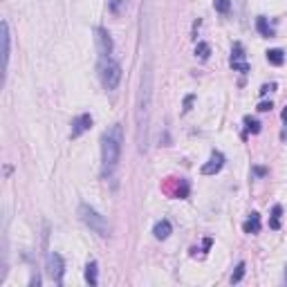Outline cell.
Listing matches in <instances>:
<instances>
[{"mask_svg": "<svg viewBox=\"0 0 287 287\" xmlns=\"http://www.w3.org/2000/svg\"><path fill=\"white\" fill-rule=\"evenodd\" d=\"M281 213H283V206L276 205L274 211H271V222H269L271 229H278V226H281Z\"/></svg>", "mask_w": 287, "mask_h": 287, "instance_id": "e0dca14e", "label": "cell"}, {"mask_svg": "<svg viewBox=\"0 0 287 287\" xmlns=\"http://www.w3.org/2000/svg\"><path fill=\"white\" fill-rule=\"evenodd\" d=\"M97 50H99L101 59H108V56L112 54V39L110 34H108V29L105 27H97Z\"/></svg>", "mask_w": 287, "mask_h": 287, "instance_id": "52a82bcc", "label": "cell"}, {"mask_svg": "<svg viewBox=\"0 0 287 287\" xmlns=\"http://www.w3.org/2000/svg\"><path fill=\"white\" fill-rule=\"evenodd\" d=\"M195 54L205 61V59H209V54H211V45L209 43H198V47H195Z\"/></svg>", "mask_w": 287, "mask_h": 287, "instance_id": "ac0fdd59", "label": "cell"}, {"mask_svg": "<svg viewBox=\"0 0 287 287\" xmlns=\"http://www.w3.org/2000/svg\"><path fill=\"white\" fill-rule=\"evenodd\" d=\"M123 148V128L122 123H115L103 133L101 137V166H103V175H110L119 164Z\"/></svg>", "mask_w": 287, "mask_h": 287, "instance_id": "7a4b0ae2", "label": "cell"}, {"mask_svg": "<svg viewBox=\"0 0 287 287\" xmlns=\"http://www.w3.org/2000/svg\"><path fill=\"white\" fill-rule=\"evenodd\" d=\"M271 88H274V83H271V85H263V88H260V94H267Z\"/></svg>", "mask_w": 287, "mask_h": 287, "instance_id": "484cf974", "label": "cell"}, {"mask_svg": "<svg viewBox=\"0 0 287 287\" xmlns=\"http://www.w3.org/2000/svg\"><path fill=\"white\" fill-rule=\"evenodd\" d=\"M85 281H88L92 287L99 283V265H97L94 260H90L88 265H85Z\"/></svg>", "mask_w": 287, "mask_h": 287, "instance_id": "7c38bea8", "label": "cell"}, {"mask_svg": "<svg viewBox=\"0 0 287 287\" xmlns=\"http://www.w3.org/2000/svg\"><path fill=\"white\" fill-rule=\"evenodd\" d=\"M150 99H153V81H150V70L146 67V74L142 77V88L137 97V112H135V122H137V144L139 150L146 148V139H148V115H150Z\"/></svg>", "mask_w": 287, "mask_h": 287, "instance_id": "6da1fadb", "label": "cell"}, {"mask_svg": "<svg viewBox=\"0 0 287 287\" xmlns=\"http://www.w3.org/2000/svg\"><path fill=\"white\" fill-rule=\"evenodd\" d=\"M245 233H258L260 231V215L258 213H251L249 215V220L243 225Z\"/></svg>", "mask_w": 287, "mask_h": 287, "instance_id": "5bb4252c", "label": "cell"}, {"mask_svg": "<svg viewBox=\"0 0 287 287\" xmlns=\"http://www.w3.org/2000/svg\"><path fill=\"white\" fill-rule=\"evenodd\" d=\"M213 7H215V11H220V14H229L231 0H213Z\"/></svg>", "mask_w": 287, "mask_h": 287, "instance_id": "d6986e66", "label": "cell"}, {"mask_svg": "<svg viewBox=\"0 0 287 287\" xmlns=\"http://www.w3.org/2000/svg\"><path fill=\"white\" fill-rule=\"evenodd\" d=\"M245 269H247V265H245V263H238L236 271H233V274H231V283H240V281H243V276H245Z\"/></svg>", "mask_w": 287, "mask_h": 287, "instance_id": "44dd1931", "label": "cell"}, {"mask_svg": "<svg viewBox=\"0 0 287 287\" xmlns=\"http://www.w3.org/2000/svg\"><path fill=\"white\" fill-rule=\"evenodd\" d=\"M222 166H225V155L220 153V150H213L209 157V162L206 164H202V175H215V173L222 171Z\"/></svg>", "mask_w": 287, "mask_h": 287, "instance_id": "ba28073f", "label": "cell"}, {"mask_svg": "<svg viewBox=\"0 0 287 287\" xmlns=\"http://www.w3.org/2000/svg\"><path fill=\"white\" fill-rule=\"evenodd\" d=\"M90 128H92V115H79L77 119L72 122V133H70V137H72V139L81 137L83 133H88Z\"/></svg>", "mask_w": 287, "mask_h": 287, "instance_id": "30bf717a", "label": "cell"}, {"mask_svg": "<svg viewBox=\"0 0 287 287\" xmlns=\"http://www.w3.org/2000/svg\"><path fill=\"white\" fill-rule=\"evenodd\" d=\"M245 126H247V133H251V135L260 133V122H256V119H251V117L245 119Z\"/></svg>", "mask_w": 287, "mask_h": 287, "instance_id": "ffe728a7", "label": "cell"}, {"mask_svg": "<svg viewBox=\"0 0 287 287\" xmlns=\"http://www.w3.org/2000/svg\"><path fill=\"white\" fill-rule=\"evenodd\" d=\"M122 2H123V0H112L110 9H112V11H115V14H117V11H119V5H122Z\"/></svg>", "mask_w": 287, "mask_h": 287, "instance_id": "cb8c5ba5", "label": "cell"}, {"mask_svg": "<svg viewBox=\"0 0 287 287\" xmlns=\"http://www.w3.org/2000/svg\"><path fill=\"white\" fill-rule=\"evenodd\" d=\"M188 191H191V186H188L186 180H175V188H173V198H188Z\"/></svg>", "mask_w": 287, "mask_h": 287, "instance_id": "4fadbf2b", "label": "cell"}, {"mask_svg": "<svg viewBox=\"0 0 287 287\" xmlns=\"http://www.w3.org/2000/svg\"><path fill=\"white\" fill-rule=\"evenodd\" d=\"M0 32H2V74H7V67H9V54H11V36H9V25L2 20L0 25Z\"/></svg>", "mask_w": 287, "mask_h": 287, "instance_id": "9c48e42d", "label": "cell"}, {"mask_svg": "<svg viewBox=\"0 0 287 287\" xmlns=\"http://www.w3.org/2000/svg\"><path fill=\"white\" fill-rule=\"evenodd\" d=\"M79 218L85 226H90V231L99 233V236H108V220L90 205H79Z\"/></svg>", "mask_w": 287, "mask_h": 287, "instance_id": "3957f363", "label": "cell"}, {"mask_svg": "<svg viewBox=\"0 0 287 287\" xmlns=\"http://www.w3.org/2000/svg\"><path fill=\"white\" fill-rule=\"evenodd\" d=\"M256 29H258L263 36H267V39H271L274 36V27H269V22H267V18L260 16L258 20H256Z\"/></svg>", "mask_w": 287, "mask_h": 287, "instance_id": "9a60e30c", "label": "cell"}, {"mask_svg": "<svg viewBox=\"0 0 287 287\" xmlns=\"http://www.w3.org/2000/svg\"><path fill=\"white\" fill-rule=\"evenodd\" d=\"M281 117H283V122L287 123V105H285V110H283V115H281Z\"/></svg>", "mask_w": 287, "mask_h": 287, "instance_id": "4316f807", "label": "cell"}, {"mask_svg": "<svg viewBox=\"0 0 287 287\" xmlns=\"http://www.w3.org/2000/svg\"><path fill=\"white\" fill-rule=\"evenodd\" d=\"M267 61L271 63V65H283L285 63V54H283V50H269L267 52Z\"/></svg>", "mask_w": 287, "mask_h": 287, "instance_id": "2e32d148", "label": "cell"}, {"mask_svg": "<svg viewBox=\"0 0 287 287\" xmlns=\"http://www.w3.org/2000/svg\"><path fill=\"white\" fill-rule=\"evenodd\" d=\"M193 99H195L193 94H188L186 99H184V112H186V110H191V103H193Z\"/></svg>", "mask_w": 287, "mask_h": 287, "instance_id": "7402d4cb", "label": "cell"}, {"mask_svg": "<svg viewBox=\"0 0 287 287\" xmlns=\"http://www.w3.org/2000/svg\"><path fill=\"white\" fill-rule=\"evenodd\" d=\"M45 269H47V276H50L56 285H61L63 271H65V260H63V256L56 254V251H50L47 258H45Z\"/></svg>", "mask_w": 287, "mask_h": 287, "instance_id": "5b68a950", "label": "cell"}, {"mask_svg": "<svg viewBox=\"0 0 287 287\" xmlns=\"http://www.w3.org/2000/svg\"><path fill=\"white\" fill-rule=\"evenodd\" d=\"M258 110L260 112H269L271 110V101H269V103H267V101H263V103L258 105Z\"/></svg>", "mask_w": 287, "mask_h": 287, "instance_id": "603a6c76", "label": "cell"}, {"mask_svg": "<svg viewBox=\"0 0 287 287\" xmlns=\"http://www.w3.org/2000/svg\"><path fill=\"white\" fill-rule=\"evenodd\" d=\"M254 173H256V175H267V168H263V166H256Z\"/></svg>", "mask_w": 287, "mask_h": 287, "instance_id": "d4e9b609", "label": "cell"}, {"mask_svg": "<svg viewBox=\"0 0 287 287\" xmlns=\"http://www.w3.org/2000/svg\"><path fill=\"white\" fill-rule=\"evenodd\" d=\"M285 281H287V278H285Z\"/></svg>", "mask_w": 287, "mask_h": 287, "instance_id": "83f0119b", "label": "cell"}, {"mask_svg": "<svg viewBox=\"0 0 287 287\" xmlns=\"http://www.w3.org/2000/svg\"><path fill=\"white\" fill-rule=\"evenodd\" d=\"M173 233V226L168 220H160V222H155L153 226V236L157 238V240H166V238Z\"/></svg>", "mask_w": 287, "mask_h": 287, "instance_id": "8fae6325", "label": "cell"}, {"mask_svg": "<svg viewBox=\"0 0 287 287\" xmlns=\"http://www.w3.org/2000/svg\"><path fill=\"white\" fill-rule=\"evenodd\" d=\"M99 79H101V85L105 90H115L122 81V65L117 61H112L110 56L108 59H101L99 63Z\"/></svg>", "mask_w": 287, "mask_h": 287, "instance_id": "277c9868", "label": "cell"}, {"mask_svg": "<svg viewBox=\"0 0 287 287\" xmlns=\"http://www.w3.org/2000/svg\"><path fill=\"white\" fill-rule=\"evenodd\" d=\"M231 67L233 72H240V74H247L249 72V63L245 61V50H243V43H233V50H231Z\"/></svg>", "mask_w": 287, "mask_h": 287, "instance_id": "8992f818", "label": "cell"}]
</instances>
